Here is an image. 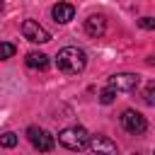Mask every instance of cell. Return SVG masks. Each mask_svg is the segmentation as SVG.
<instances>
[{"mask_svg": "<svg viewBox=\"0 0 155 155\" xmlns=\"http://www.w3.org/2000/svg\"><path fill=\"white\" fill-rule=\"evenodd\" d=\"M15 56V46L10 41H2V58H12Z\"/></svg>", "mask_w": 155, "mask_h": 155, "instance_id": "9a60e30c", "label": "cell"}, {"mask_svg": "<svg viewBox=\"0 0 155 155\" xmlns=\"http://www.w3.org/2000/svg\"><path fill=\"white\" fill-rule=\"evenodd\" d=\"M138 27L150 31V29H155V19H153V17H143V19H138Z\"/></svg>", "mask_w": 155, "mask_h": 155, "instance_id": "5bb4252c", "label": "cell"}, {"mask_svg": "<svg viewBox=\"0 0 155 155\" xmlns=\"http://www.w3.org/2000/svg\"><path fill=\"white\" fill-rule=\"evenodd\" d=\"M114 97H116V90L107 87V90L99 94V102H102V104H111V102H114Z\"/></svg>", "mask_w": 155, "mask_h": 155, "instance_id": "7c38bea8", "label": "cell"}, {"mask_svg": "<svg viewBox=\"0 0 155 155\" xmlns=\"http://www.w3.org/2000/svg\"><path fill=\"white\" fill-rule=\"evenodd\" d=\"M85 31L90 34V36H102L104 31H107V19H104V15H92V17H87L85 19Z\"/></svg>", "mask_w": 155, "mask_h": 155, "instance_id": "ba28073f", "label": "cell"}, {"mask_svg": "<svg viewBox=\"0 0 155 155\" xmlns=\"http://www.w3.org/2000/svg\"><path fill=\"white\" fill-rule=\"evenodd\" d=\"M22 34H24V39L31 41V44H46V41H51V34H48L39 22H34V19H24V22H22Z\"/></svg>", "mask_w": 155, "mask_h": 155, "instance_id": "5b68a950", "label": "cell"}, {"mask_svg": "<svg viewBox=\"0 0 155 155\" xmlns=\"http://www.w3.org/2000/svg\"><path fill=\"white\" fill-rule=\"evenodd\" d=\"M87 148H92L94 153H116V143L109 140V138H104V136H92Z\"/></svg>", "mask_w": 155, "mask_h": 155, "instance_id": "9c48e42d", "label": "cell"}, {"mask_svg": "<svg viewBox=\"0 0 155 155\" xmlns=\"http://www.w3.org/2000/svg\"><path fill=\"white\" fill-rule=\"evenodd\" d=\"M56 65H58V70H63V73H68V75H78V73L85 70L87 56H85V51L78 48V46H65V48L58 51Z\"/></svg>", "mask_w": 155, "mask_h": 155, "instance_id": "6da1fadb", "label": "cell"}, {"mask_svg": "<svg viewBox=\"0 0 155 155\" xmlns=\"http://www.w3.org/2000/svg\"><path fill=\"white\" fill-rule=\"evenodd\" d=\"M107 85L111 90H116V92H131V90H136L140 85V75H136V73H116V75L109 78Z\"/></svg>", "mask_w": 155, "mask_h": 155, "instance_id": "277c9868", "label": "cell"}, {"mask_svg": "<svg viewBox=\"0 0 155 155\" xmlns=\"http://www.w3.org/2000/svg\"><path fill=\"white\" fill-rule=\"evenodd\" d=\"M0 143H2V148H15V145H17V136H15V133H5Z\"/></svg>", "mask_w": 155, "mask_h": 155, "instance_id": "4fadbf2b", "label": "cell"}, {"mask_svg": "<svg viewBox=\"0 0 155 155\" xmlns=\"http://www.w3.org/2000/svg\"><path fill=\"white\" fill-rule=\"evenodd\" d=\"M90 138L92 136L82 126H68V128H63L58 133V143L63 148H68V150H82V148H87L90 145Z\"/></svg>", "mask_w": 155, "mask_h": 155, "instance_id": "7a4b0ae2", "label": "cell"}, {"mask_svg": "<svg viewBox=\"0 0 155 155\" xmlns=\"http://www.w3.org/2000/svg\"><path fill=\"white\" fill-rule=\"evenodd\" d=\"M121 126L128 131V133H143L148 128V121L140 111H133V109H126L121 114Z\"/></svg>", "mask_w": 155, "mask_h": 155, "instance_id": "8992f818", "label": "cell"}, {"mask_svg": "<svg viewBox=\"0 0 155 155\" xmlns=\"http://www.w3.org/2000/svg\"><path fill=\"white\" fill-rule=\"evenodd\" d=\"M27 136H29V143H31L36 150H41V153H48V150H53V145H56L53 136H51L48 131L39 128V126H29V128H27Z\"/></svg>", "mask_w": 155, "mask_h": 155, "instance_id": "3957f363", "label": "cell"}, {"mask_svg": "<svg viewBox=\"0 0 155 155\" xmlns=\"http://www.w3.org/2000/svg\"><path fill=\"white\" fill-rule=\"evenodd\" d=\"M143 99H145V104H155V82H148L145 85V92H143Z\"/></svg>", "mask_w": 155, "mask_h": 155, "instance_id": "8fae6325", "label": "cell"}, {"mask_svg": "<svg viewBox=\"0 0 155 155\" xmlns=\"http://www.w3.org/2000/svg\"><path fill=\"white\" fill-rule=\"evenodd\" d=\"M24 63H27L31 70H46V68H48V56L41 53V51H31V53H27Z\"/></svg>", "mask_w": 155, "mask_h": 155, "instance_id": "30bf717a", "label": "cell"}, {"mask_svg": "<svg viewBox=\"0 0 155 155\" xmlns=\"http://www.w3.org/2000/svg\"><path fill=\"white\" fill-rule=\"evenodd\" d=\"M51 15H53V19H56L58 24H68V22L75 17V7H73L70 2H56V5L51 7Z\"/></svg>", "mask_w": 155, "mask_h": 155, "instance_id": "52a82bcc", "label": "cell"}]
</instances>
